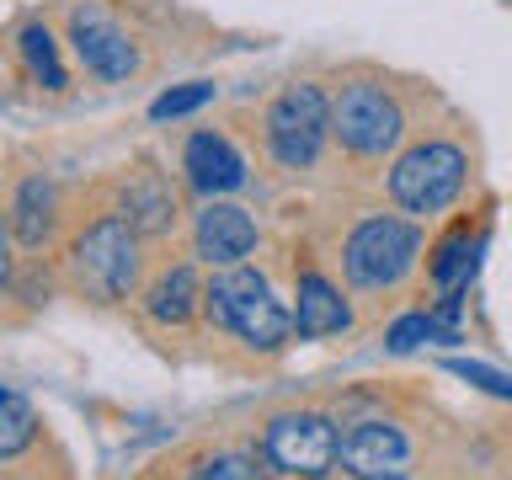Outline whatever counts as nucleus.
<instances>
[{"label": "nucleus", "instance_id": "13", "mask_svg": "<svg viewBox=\"0 0 512 480\" xmlns=\"http://www.w3.org/2000/svg\"><path fill=\"white\" fill-rule=\"evenodd\" d=\"M294 336L304 342H320V336H336L352 326V310L342 299V288L331 278H320V272H299V294H294Z\"/></svg>", "mask_w": 512, "mask_h": 480}, {"label": "nucleus", "instance_id": "18", "mask_svg": "<svg viewBox=\"0 0 512 480\" xmlns=\"http://www.w3.org/2000/svg\"><path fill=\"white\" fill-rule=\"evenodd\" d=\"M390 352H416L422 342H459V320H443L438 310H411L390 326Z\"/></svg>", "mask_w": 512, "mask_h": 480}, {"label": "nucleus", "instance_id": "12", "mask_svg": "<svg viewBox=\"0 0 512 480\" xmlns=\"http://www.w3.org/2000/svg\"><path fill=\"white\" fill-rule=\"evenodd\" d=\"M118 214L134 224L144 240L171 235V224H176V198H171L166 176L150 171V166L128 171V176H123V187H118Z\"/></svg>", "mask_w": 512, "mask_h": 480}, {"label": "nucleus", "instance_id": "23", "mask_svg": "<svg viewBox=\"0 0 512 480\" xmlns=\"http://www.w3.org/2000/svg\"><path fill=\"white\" fill-rule=\"evenodd\" d=\"M11 219L6 214H0V294H6V288H11V272H16V262H11Z\"/></svg>", "mask_w": 512, "mask_h": 480}, {"label": "nucleus", "instance_id": "20", "mask_svg": "<svg viewBox=\"0 0 512 480\" xmlns=\"http://www.w3.org/2000/svg\"><path fill=\"white\" fill-rule=\"evenodd\" d=\"M214 102V86L208 80H187V86H171V91H160L155 102H150V118L155 123H166V118H187V112H198Z\"/></svg>", "mask_w": 512, "mask_h": 480}, {"label": "nucleus", "instance_id": "2", "mask_svg": "<svg viewBox=\"0 0 512 480\" xmlns=\"http://www.w3.org/2000/svg\"><path fill=\"white\" fill-rule=\"evenodd\" d=\"M139 230L128 224L123 214H102L91 219L86 230L75 235L70 246V278L86 299L96 304H112V299H128L139 283Z\"/></svg>", "mask_w": 512, "mask_h": 480}, {"label": "nucleus", "instance_id": "10", "mask_svg": "<svg viewBox=\"0 0 512 480\" xmlns=\"http://www.w3.org/2000/svg\"><path fill=\"white\" fill-rule=\"evenodd\" d=\"M192 246L208 267H240L256 251V219L240 203L208 198L198 208V224H192Z\"/></svg>", "mask_w": 512, "mask_h": 480}, {"label": "nucleus", "instance_id": "21", "mask_svg": "<svg viewBox=\"0 0 512 480\" xmlns=\"http://www.w3.org/2000/svg\"><path fill=\"white\" fill-rule=\"evenodd\" d=\"M448 374L464 379V384H480L486 395L512 400V374H502V368H486V363H475V358H448Z\"/></svg>", "mask_w": 512, "mask_h": 480}, {"label": "nucleus", "instance_id": "7", "mask_svg": "<svg viewBox=\"0 0 512 480\" xmlns=\"http://www.w3.org/2000/svg\"><path fill=\"white\" fill-rule=\"evenodd\" d=\"M262 454L272 459V470H278V475L326 480L336 464H342V432H336L331 416L283 411V416H272V422H267Z\"/></svg>", "mask_w": 512, "mask_h": 480}, {"label": "nucleus", "instance_id": "14", "mask_svg": "<svg viewBox=\"0 0 512 480\" xmlns=\"http://www.w3.org/2000/svg\"><path fill=\"white\" fill-rule=\"evenodd\" d=\"M59 224V187L48 176H27L16 187V203H11V235L22 240L27 251H38Z\"/></svg>", "mask_w": 512, "mask_h": 480}, {"label": "nucleus", "instance_id": "9", "mask_svg": "<svg viewBox=\"0 0 512 480\" xmlns=\"http://www.w3.org/2000/svg\"><path fill=\"white\" fill-rule=\"evenodd\" d=\"M70 43H75L80 64H86L91 75H102V80H128L139 70V48L128 43V32L112 22L107 11H96V6L70 11Z\"/></svg>", "mask_w": 512, "mask_h": 480}, {"label": "nucleus", "instance_id": "1", "mask_svg": "<svg viewBox=\"0 0 512 480\" xmlns=\"http://www.w3.org/2000/svg\"><path fill=\"white\" fill-rule=\"evenodd\" d=\"M203 310L219 331H235L240 342L256 347V352H278V347H288V336H294V315L272 299L267 278L246 262L224 267L219 278L203 288Z\"/></svg>", "mask_w": 512, "mask_h": 480}, {"label": "nucleus", "instance_id": "6", "mask_svg": "<svg viewBox=\"0 0 512 480\" xmlns=\"http://www.w3.org/2000/svg\"><path fill=\"white\" fill-rule=\"evenodd\" d=\"M331 139V96L299 80V86H283L278 102L267 107V150L278 166L288 171H304L315 166L320 150Z\"/></svg>", "mask_w": 512, "mask_h": 480}, {"label": "nucleus", "instance_id": "22", "mask_svg": "<svg viewBox=\"0 0 512 480\" xmlns=\"http://www.w3.org/2000/svg\"><path fill=\"white\" fill-rule=\"evenodd\" d=\"M187 480H256V470H251L246 454H214V459H203Z\"/></svg>", "mask_w": 512, "mask_h": 480}, {"label": "nucleus", "instance_id": "17", "mask_svg": "<svg viewBox=\"0 0 512 480\" xmlns=\"http://www.w3.org/2000/svg\"><path fill=\"white\" fill-rule=\"evenodd\" d=\"M16 48H22L27 70H32V80H38L43 91H64V86H70V75H64V64H59V43H54V32H48L43 22H27L22 38H16Z\"/></svg>", "mask_w": 512, "mask_h": 480}, {"label": "nucleus", "instance_id": "4", "mask_svg": "<svg viewBox=\"0 0 512 480\" xmlns=\"http://www.w3.org/2000/svg\"><path fill=\"white\" fill-rule=\"evenodd\" d=\"M464 176H470V160H464L459 144L448 139H427V144H411L406 155L390 166V198L395 208L406 214H443L454 208V198L464 192Z\"/></svg>", "mask_w": 512, "mask_h": 480}, {"label": "nucleus", "instance_id": "5", "mask_svg": "<svg viewBox=\"0 0 512 480\" xmlns=\"http://www.w3.org/2000/svg\"><path fill=\"white\" fill-rule=\"evenodd\" d=\"M416 256H422V230H416L411 219H400V214H374L347 235L342 267L358 288H374L379 294V288H395L400 278H406V272L416 267Z\"/></svg>", "mask_w": 512, "mask_h": 480}, {"label": "nucleus", "instance_id": "16", "mask_svg": "<svg viewBox=\"0 0 512 480\" xmlns=\"http://www.w3.org/2000/svg\"><path fill=\"white\" fill-rule=\"evenodd\" d=\"M480 251H486V230H475L470 235V224H459L454 235H443L438 240V251H432V283L438 288H464L475 278V267H480Z\"/></svg>", "mask_w": 512, "mask_h": 480}, {"label": "nucleus", "instance_id": "15", "mask_svg": "<svg viewBox=\"0 0 512 480\" xmlns=\"http://www.w3.org/2000/svg\"><path fill=\"white\" fill-rule=\"evenodd\" d=\"M198 304H203V283L187 262L166 267L150 283V294H144V310H150V320H160V326H182V320L198 315Z\"/></svg>", "mask_w": 512, "mask_h": 480}, {"label": "nucleus", "instance_id": "11", "mask_svg": "<svg viewBox=\"0 0 512 480\" xmlns=\"http://www.w3.org/2000/svg\"><path fill=\"white\" fill-rule=\"evenodd\" d=\"M182 171H187V182L198 187L203 198H224V192L246 187V160H240L235 144L224 134H214V128H198V134L187 139Z\"/></svg>", "mask_w": 512, "mask_h": 480}, {"label": "nucleus", "instance_id": "3", "mask_svg": "<svg viewBox=\"0 0 512 480\" xmlns=\"http://www.w3.org/2000/svg\"><path fill=\"white\" fill-rule=\"evenodd\" d=\"M331 134L347 155L358 160H384L406 134V112L379 80H347L331 96Z\"/></svg>", "mask_w": 512, "mask_h": 480}, {"label": "nucleus", "instance_id": "8", "mask_svg": "<svg viewBox=\"0 0 512 480\" xmlns=\"http://www.w3.org/2000/svg\"><path fill=\"white\" fill-rule=\"evenodd\" d=\"M342 464L352 480H406L411 475V438L395 422H352L342 432Z\"/></svg>", "mask_w": 512, "mask_h": 480}, {"label": "nucleus", "instance_id": "19", "mask_svg": "<svg viewBox=\"0 0 512 480\" xmlns=\"http://www.w3.org/2000/svg\"><path fill=\"white\" fill-rule=\"evenodd\" d=\"M38 438V411L27 406V395H16L11 384H0V459H16Z\"/></svg>", "mask_w": 512, "mask_h": 480}]
</instances>
